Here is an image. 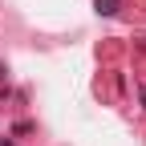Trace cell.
Here are the masks:
<instances>
[{"mask_svg":"<svg viewBox=\"0 0 146 146\" xmlns=\"http://www.w3.org/2000/svg\"><path fill=\"white\" fill-rule=\"evenodd\" d=\"M98 12H106V16L118 12V0H98Z\"/></svg>","mask_w":146,"mask_h":146,"instance_id":"1","label":"cell"},{"mask_svg":"<svg viewBox=\"0 0 146 146\" xmlns=\"http://www.w3.org/2000/svg\"><path fill=\"white\" fill-rule=\"evenodd\" d=\"M0 77H4V65H0Z\"/></svg>","mask_w":146,"mask_h":146,"instance_id":"2","label":"cell"}]
</instances>
